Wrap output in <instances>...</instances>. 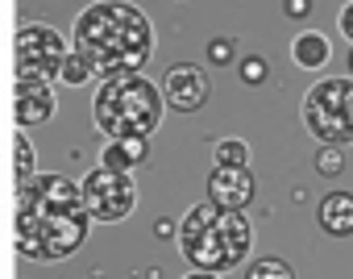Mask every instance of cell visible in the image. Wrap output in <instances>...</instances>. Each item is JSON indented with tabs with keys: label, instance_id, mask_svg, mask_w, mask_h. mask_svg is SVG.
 <instances>
[{
	"label": "cell",
	"instance_id": "cell-4",
	"mask_svg": "<svg viewBox=\"0 0 353 279\" xmlns=\"http://www.w3.org/2000/svg\"><path fill=\"white\" fill-rule=\"evenodd\" d=\"M162 92L150 84L141 71L129 75H108L96 88L92 100V121L104 137H150L162 121Z\"/></svg>",
	"mask_w": 353,
	"mask_h": 279
},
{
	"label": "cell",
	"instance_id": "cell-15",
	"mask_svg": "<svg viewBox=\"0 0 353 279\" xmlns=\"http://www.w3.org/2000/svg\"><path fill=\"white\" fill-rule=\"evenodd\" d=\"M245 279H295V271H291V262H287V258L266 254V258H254V262H250Z\"/></svg>",
	"mask_w": 353,
	"mask_h": 279
},
{
	"label": "cell",
	"instance_id": "cell-11",
	"mask_svg": "<svg viewBox=\"0 0 353 279\" xmlns=\"http://www.w3.org/2000/svg\"><path fill=\"white\" fill-rule=\"evenodd\" d=\"M316 221L328 238H349L353 233V192H328L316 209Z\"/></svg>",
	"mask_w": 353,
	"mask_h": 279
},
{
	"label": "cell",
	"instance_id": "cell-14",
	"mask_svg": "<svg viewBox=\"0 0 353 279\" xmlns=\"http://www.w3.org/2000/svg\"><path fill=\"white\" fill-rule=\"evenodd\" d=\"M92 75H96V67H92L79 50H67V55H63V67H59V75H54V79H59V84L79 88V84H88Z\"/></svg>",
	"mask_w": 353,
	"mask_h": 279
},
{
	"label": "cell",
	"instance_id": "cell-8",
	"mask_svg": "<svg viewBox=\"0 0 353 279\" xmlns=\"http://www.w3.org/2000/svg\"><path fill=\"white\" fill-rule=\"evenodd\" d=\"M158 92H162V104H170L174 113H196V108L208 104L212 84H208L204 67H196V63H174V67H166Z\"/></svg>",
	"mask_w": 353,
	"mask_h": 279
},
{
	"label": "cell",
	"instance_id": "cell-12",
	"mask_svg": "<svg viewBox=\"0 0 353 279\" xmlns=\"http://www.w3.org/2000/svg\"><path fill=\"white\" fill-rule=\"evenodd\" d=\"M145 159H150L145 137H108V146L100 151V167L121 171V175H129V171H133V167H141Z\"/></svg>",
	"mask_w": 353,
	"mask_h": 279
},
{
	"label": "cell",
	"instance_id": "cell-23",
	"mask_svg": "<svg viewBox=\"0 0 353 279\" xmlns=\"http://www.w3.org/2000/svg\"><path fill=\"white\" fill-rule=\"evenodd\" d=\"M183 279H221V275H212V271H188Z\"/></svg>",
	"mask_w": 353,
	"mask_h": 279
},
{
	"label": "cell",
	"instance_id": "cell-7",
	"mask_svg": "<svg viewBox=\"0 0 353 279\" xmlns=\"http://www.w3.org/2000/svg\"><path fill=\"white\" fill-rule=\"evenodd\" d=\"M79 196H83V209H88L92 221L112 225V221H125V217L133 213V204H137V184H133L129 175H121V171L96 167V171L83 175Z\"/></svg>",
	"mask_w": 353,
	"mask_h": 279
},
{
	"label": "cell",
	"instance_id": "cell-9",
	"mask_svg": "<svg viewBox=\"0 0 353 279\" xmlns=\"http://www.w3.org/2000/svg\"><path fill=\"white\" fill-rule=\"evenodd\" d=\"M250 200H254L250 167H212V175H208V204L229 209V213H245Z\"/></svg>",
	"mask_w": 353,
	"mask_h": 279
},
{
	"label": "cell",
	"instance_id": "cell-24",
	"mask_svg": "<svg viewBox=\"0 0 353 279\" xmlns=\"http://www.w3.org/2000/svg\"><path fill=\"white\" fill-rule=\"evenodd\" d=\"M349 79H353V50H349Z\"/></svg>",
	"mask_w": 353,
	"mask_h": 279
},
{
	"label": "cell",
	"instance_id": "cell-17",
	"mask_svg": "<svg viewBox=\"0 0 353 279\" xmlns=\"http://www.w3.org/2000/svg\"><path fill=\"white\" fill-rule=\"evenodd\" d=\"M237 71H241V84H250V88H258V84H266V79H270V63H266V59H258V55L241 59V63H237Z\"/></svg>",
	"mask_w": 353,
	"mask_h": 279
},
{
	"label": "cell",
	"instance_id": "cell-5",
	"mask_svg": "<svg viewBox=\"0 0 353 279\" xmlns=\"http://www.w3.org/2000/svg\"><path fill=\"white\" fill-rule=\"evenodd\" d=\"M303 129L320 146H349L353 142V79H316L303 96Z\"/></svg>",
	"mask_w": 353,
	"mask_h": 279
},
{
	"label": "cell",
	"instance_id": "cell-20",
	"mask_svg": "<svg viewBox=\"0 0 353 279\" xmlns=\"http://www.w3.org/2000/svg\"><path fill=\"white\" fill-rule=\"evenodd\" d=\"M208 59H212L216 67H229V63H233V38H212Z\"/></svg>",
	"mask_w": 353,
	"mask_h": 279
},
{
	"label": "cell",
	"instance_id": "cell-1",
	"mask_svg": "<svg viewBox=\"0 0 353 279\" xmlns=\"http://www.w3.org/2000/svg\"><path fill=\"white\" fill-rule=\"evenodd\" d=\"M92 217L79 184L59 171H34L17 184V250L38 262L71 258L88 242Z\"/></svg>",
	"mask_w": 353,
	"mask_h": 279
},
{
	"label": "cell",
	"instance_id": "cell-19",
	"mask_svg": "<svg viewBox=\"0 0 353 279\" xmlns=\"http://www.w3.org/2000/svg\"><path fill=\"white\" fill-rule=\"evenodd\" d=\"M13 151H17V175L30 180V175H34V146H30V137H26V133L13 137Z\"/></svg>",
	"mask_w": 353,
	"mask_h": 279
},
{
	"label": "cell",
	"instance_id": "cell-10",
	"mask_svg": "<svg viewBox=\"0 0 353 279\" xmlns=\"http://www.w3.org/2000/svg\"><path fill=\"white\" fill-rule=\"evenodd\" d=\"M13 113H17L21 129L46 125V121L54 117V88H50V84H17V92H13Z\"/></svg>",
	"mask_w": 353,
	"mask_h": 279
},
{
	"label": "cell",
	"instance_id": "cell-22",
	"mask_svg": "<svg viewBox=\"0 0 353 279\" xmlns=\"http://www.w3.org/2000/svg\"><path fill=\"white\" fill-rule=\"evenodd\" d=\"M336 26H341V34H345V42L353 46V0H349V5H345V9H341V21H336Z\"/></svg>",
	"mask_w": 353,
	"mask_h": 279
},
{
	"label": "cell",
	"instance_id": "cell-6",
	"mask_svg": "<svg viewBox=\"0 0 353 279\" xmlns=\"http://www.w3.org/2000/svg\"><path fill=\"white\" fill-rule=\"evenodd\" d=\"M63 55H67V42L54 26H21L17 30V42H13V71H17V84H54L59 67H63Z\"/></svg>",
	"mask_w": 353,
	"mask_h": 279
},
{
	"label": "cell",
	"instance_id": "cell-13",
	"mask_svg": "<svg viewBox=\"0 0 353 279\" xmlns=\"http://www.w3.org/2000/svg\"><path fill=\"white\" fill-rule=\"evenodd\" d=\"M291 59H295L303 71H320V67L332 59V46H328V38H324V34H316V30H303V34L291 42Z\"/></svg>",
	"mask_w": 353,
	"mask_h": 279
},
{
	"label": "cell",
	"instance_id": "cell-21",
	"mask_svg": "<svg viewBox=\"0 0 353 279\" xmlns=\"http://www.w3.org/2000/svg\"><path fill=\"white\" fill-rule=\"evenodd\" d=\"M283 13L295 17V21H303V17L312 13V0H283Z\"/></svg>",
	"mask_w": 353,
	"mask_h": 279
},
{
	"label": "cell",
	"instance_id": "cell-18",
	"mask_svg": "<svg viewBox=\"0 0 353 279\" xmlns=\"http://www.w3.org/2000/svg\"><path fill=\"white\" fill-rule=\"evenodd\" d=\"M316 171H320L324 180H332V175H341V171H345V155H341L336 146H324V151L316 155Z\"/></svg>",
	"mask_w": 353,
	"mask_h": 279
},
{
	"label": "cell",
	"instance_id": "cell-3",
	"mask_svg": "<svg viewBox=\"0 0 353 279\" xmlns=\"http://www.w3.org/2000/svg\"><path fill=\"white\" fill-rule=\"evenodd\" d=\"M254 246V225L245 213H229L216 209L208 200L192 204L183 225H179V250L192 262V271H233L237 262H245Z\"/></svg>",
	"mask_w": 353,
	"mask_h": 279
},
{
	"label": "cell",
	"instance_id": "cell-2",
	"mask_svg": "<svg viewBox=\"0 0 353 279\" xmlns=\"http://www.w3.org/2000/svg\"><path fill=\"white\" fill-rule=\"evenodd\" d=\"M75 50L96 67V75L141 71L154 55V26L129 0H96L75 21Z\"/></svg>",
	"mask_w": 353,
	"mask_h": 279
},
{
	"label": "cell",
	"instance_id": "cell-16",
	"mask_svg": "<svg viewBox=\"0 0 353 279\" xmlns=\"http://www.w3.org/2000/svg\"><path fill=\"white\" fill-rule=\"evenodd\" d=\"M212 159H216V167H245L250 163V146L241 142V137H221Z\"/></svg>",
	"mask_w": 353,
	"mask_h": 279
}]
</instances>
